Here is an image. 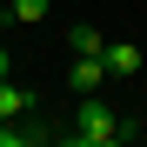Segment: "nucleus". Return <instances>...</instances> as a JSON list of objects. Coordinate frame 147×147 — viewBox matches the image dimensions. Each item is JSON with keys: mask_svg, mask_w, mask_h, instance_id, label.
Here are the masks:
<instances>
[{"mask_svg": "<svg viewBox=\"0 0 147 147\" xmlns=\"http://www.w3.org/2000/svg\"><path fill=\"white\" fill-rule=\"evenodd\" d=\"M7 74H13V54H7V47H0V80H7Z\"/></svg>", "mask_w": 147, "mask_h": 147, "instance_id": "7", "label": "nucleus"}, {"mask_svg": "<svg viewBox=\"0 0 147 147\" xmlns=\"http://www.w3.org/2000/svg\"><path fill=\"white\" fill-rule=\"evenodd\" d=\"M67 47H74V54H100L107 34H94V27H67Z\"/></svg>", "mask_w": 147, "mask_h": 147, "instance_id": "5", "label": "nucleus"}, {"mask_svg": "<svg viewBox=\"0 0 147 147\" xmlns=\"http://www.w3.org/2000/svg\"><path fill=\"white\" fill-rule=\"evenodd\" d=\"M120 120H127V114H114L100 94H87L67 134H74V147H120Z\"/></svg>", "mask_w": 147, "mask_h": 147, "instance_id": "1", "label": "nucleus"}, {"mask_svg": "<svg viewBox=\"0 0 147 147\" xmlns=\"http://www.w3.org/2000/svg\"><path fill=\"white\" fill-rule=\"evenodd\" d=\"M100 60H107V80H134V74H140V47L107 40V47H100Z\"/></svg>", "mask_w": 147, "mask_h": 147, "instance_id": "4", "label": "nucleus"}, {"mask_svg": "<svg viewBox=\"0 0 147 147\" xmlns=\"http://www.w3.org/2000/svg\"><path fill=\"white\" fill-rule=\"evenodd\" d=\"M27 114H40V94L13 87V74H7V80H0V120H27Z\"/></svg>", "mask_w": 147, "mask_h": 147, "instance_id": "2", "label": "nucleus"}, {"mask_svg": "<svg viewBox=\"0 0 147 147\" xmlns=\"http://www.w3.org/2000/svg\"><path fill=\"white\" fill-rule=\"evenodd\" d=\"M140 120H147V114H140Z\"/></svg>", "mask_w": 147, "mask_h": 147, "instance_id": "8", "label": "nucleus"}, {"mask_svg": "<svg viewBox=\"0 0 147 147\" xmlns=\"http://www.w3.org/2000/svg\"><path fill=\"white\" fill-rule=\"evenodd\" d=\"M67 87H80V94H100V87H107V60H100V54H74V67H67Z\"/></svg>", "mask_w": 147, "mask_h": 147, "instance_id": "3", "label": "nucleus"}, {"mask_svg": "<svg viewBox=\"0 0 147 147\" xmlns=\"http://www.w3.org/2000/svg\"><path fill=\"white\" fill-rule=\"evenodd\" d=\"M47 7H54V0H13V7H7V13L20 20V27H34V20H47Z\"/></svg>", "mask_w": 147, "mask_h": 147, "instance_id": "6", "label": "nucleus"}]
</instances>
